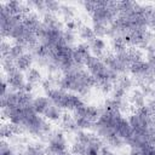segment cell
Masks as SVG:
<instances>
[{
    "label": "cell",
    "instance_id": "cell-23",
    "mask_svg": "<svg viewBox=\"0 0 155 155\" xmlns=\"http://www.w3.org/2000/svg\"><path fill=\"white\" fill-rule=\"evenodd\" d=\"M53 155H73V153H70L68 150H64V151H61V153H57V154H53Z\"/></svg>",
    "mask_w": 155,
    "mask_h": 155
},
{
    "label": "cell",
    "instance_id": "cell-5",
    "mask_svg": "<svg viewBox=\"0 0 155 155\" xmlns=\"http://www.w3.org/2000/svg\"><path fill=\"white\" fill-rule=\"evenodd\" d=\"M33 62V56L29 54V53H24L23 56H21L19 58H17L15 61V64H16V68L18 70H29L30 69V64Z\"/></svg>",
    "mask_w": 155,
    "mask_h": 155
},
{
    "label": "cell",
    "instance_id": "cell-19",
    "mask_svg": "<svg viewBox=\"0 0 155 155\" xmlns=\"http://www.w3.org/2000/svg\"><path fill=\"white\" fill-rule=\"evenodd\" d=\"M63 39L65 41V44H73L74 40H75V35H74V31H70V30H65L63 33Z\"/></svg>",
    "mask_w": 155,
    "mask_h": 155
},
{
    "label": "cell",
    "instance_id": "cell-6",
    "mask_svg": "<svg viewBox=\"0 0 155 155\" xmlns=\"http://www.w3.org/2000/svg\"><path fill=\"white\" fill-rule=\"evenodd\" d=\"M44 115L46 116V119L51 120V121H58L59 119H62V111L61 108H58L54 104H50V107L46 109V111L44 113Z\"/></svg>",
    "mask_w": 155,
    "mask_h": 155
},
{
    "label": "cell",
    "instance_id": "cell-16",
    "mask_svg": "<svg viewBox=\"0 0 155 155\" xmlns=\"http://www.w3.org/2000/svg\"><path fill=\"white\" fill-rule=\"evenodd\" d=\"M45 10L48 11V13L61 10V5L56 1H45Z\"/></svg>",
    "mask_w": 155,
    "mask_h": 155
},
{
    "label": "cell",
    "instance_id": "cell-9",
    "mask_svg": "<svg viewBox=\"0 0 155 155\" xmlns=\"http://www.w3.org/2000/svg\"><path fill=\"white\" fill-rule=\"evenodd\" d=\"M79 35L81 36V39L87 40V41H90V42L96 38V35H94V33H93V29L90 28V27H87V25H81V27L79 28Z\"/></svg>",
    "mask_w": 155,
    "mask_h": 155
},
{
    "label": "cell",
    "instance_id": "cell-17",
    "mask_svg": "<svg viewBox=\"0 0 155 155\" xmlns=\"http://www.w3.org/2000/svg\"><path fill=\"white\" fill-rule=\"evenodd\" d=\"M61 12H62V15H63V17H64L65 19L71 21V17L74 16V11H73L71 7L63 5V6H61Z\"/></svg>",
    "mask_w": 155,
    "mask_h": 155
},
{
    "label": "cell",
    "instance_id": "cell-14",
    "mask_svg": "<svg viewBox=\"0 0 155 155\" xmlns=\"http://www.w3.org/2000/svg\"><path fill=\"white\" fill-rule=\"evenodd\" d=\"M97 86L99 87V90L103 93H109L110 91H113V82H110V81H101V82H97Z\"/></svg>",
    "mask_w": 155,
    "mask_h": 155
},
{
    "label": "cell",
    "instance_id": "cell-18",
    "mask_svg": "<svg viewBox=\"0 0 155 155\" xmlns=\"http://www.w3.org/2000/svg\"><path fill=\"white\" fill-rule=\"evenodd\" d=\"M0 155H16V154L13 153V150L10 148V145L5 140H1V151H0Z\"/></svg>",
    "mask_w": 155,
    "mask_h": 155
},
{
    "label": "cell",
    "instance_id": "cell-20",
    "mask_svg": "<svg viewBox=\"0 0 155 155\" xmlns=\"http://www.w3.org/2000/svg\"><path fill=\"white\" fill-rule=\"evenodd\" d=\"M78 27H79V24H78V22H75V21H68V22H67V30L74 31Z\"/></svg>",
    "mask_w": 155,
    "mask_h": 155
},
{
    "label": "cell",
    "instance_id": "cell-13",
    "mask_svg": "<svg viewBox=\"0 0 155 155\" xmlns=\"http://www.w3.org/2000/svg\"><path fill=\"white\" fill-rule=\"evenodd\" d=\"M113 94H111V98L113 99H124V96H125V93H126V91L121 87V86H114L113 87Z\"/></svg>",
    "mask_w": 155,
    "mask_h": 155
},
{
    "label": "cell",
    "instance_id": "cell-22",
    "mask_svg": "<svg viewBox=\"0 0 155 155\" xmlns=\"http://www.w3.org/2000/svg\"><path fill=\"white\" fill-rule=\"evenodd\" d=\"M33 87H34V85L27 81V82H25V85H24V88H23V91H24V92H28V93H31V91H33Z\"/></svg>",
    "mask_w": 155,
    "mask_h": 155
},
{
    "label": "cell",
    "instance_id": "cell-24",
    "mask_svg": "<svg viewBox=\"0 0 155 155\" xmlns=\"http://www.w3.org/2000/svg\"><path fill=\"white\" fill-rule=\"evenodd\" d=\"M153 101H154V102H155V92H154V99H153Z\"/></svg>",
    "mask_w": 155,
    "mask_h": 155
},
{
    "label": "cell",
    "instance_id": "cell-15",
    "mask_svg": "<svg viewBox=\"0 0 155 155\" xmlns=\"http://www.w3.org/2000/svg\"><path fill=\"white\" fill-rule=\"evenodd\" d=\"M132 80L128 78V76H122L121 79H119V86H121L125 91H127V90H130L131 87H132Z\"/></svg>",
    "mask_w": 155,
    "mask_h": 155
},
{
    "label": "cell",
    "instance_id": "cell-21",
    "mask_svg": "<svg viewBox=\"0 0 155 155\" xmlns=\"http://www.w3.org/2000/svg\"><path fill=\"white\" fill-rule=\"evenodd\" d=\"M99 155H115V153L111 149H109L108 147H102Z\"/></svg>",
    "mask_w": 155,
    "mask_h": 155
},
{
    "label": "cell",
    "instance_id": "cell-7",
    "mask_svg": "<svg viewBox=\"0 0 155 155\" xmlns=\"http://www.w3.org/2000/svg\"><path fill=\"white\" fill-rule=\"evenodd\" d=\"M130 101L132 102V104H133L134 107H137V109H139V108H142V107H144V105H145L144 94L142 93V91H140V90H136V91H133V92H132V94H131Z\"/></svg>",
    "mask_w": 155,
    "mask_h": 155
},
{
    "label": "cell",
    "instance_id": "cell-10",
    "mask_svg": "<svg viewBox=\"0 0 155 155\" xmlns=\"http://www.w3.org/2000/svg\"><path fill=\"white\" fill-rule=\"evenodd\" d=\"M23 54H24V46L23 45L16 42L13 46H11V51H10V54H8L10 58H12L13 61H16L17 58H19Z\"/></svg>",
    "mask_w": 155,
    "mask_h": 155
},
{
    "label": "cell",
    "instance_id": "cell-2",
    "mask_svg": "<svg viewBox=\"0 0 155 155\" xmlns=\"http://www.w3.org/2000/svg\"><path fill=\"white\" fill-rule=\"evenodd\" d=\"M7 82H8V86L12 87L16 91H18V90L23 91L24 85H25L24 76H23V74L18 69L16 71H13V73H11V74L7 75Z\"/></svg>",
    "mask_w": 155,
    "mask_h": 155
},
{
    "label": "cell",
    "instance_id": "cell-3",
    "mask_svg": "<svg viewBox=\"0 0 155 155\" xmlns=\"http://www.w3.org/2000/svg\"><path fill=\"white\" fill-rule=\"evenodd\" d=\"M90 48H91V52L93 53V56L97 57V58H99V57L104 56L105 42H104V40H102L101 38H94V39L90 42Z\"/></svg>",
    "mask_w": 155,
    "mask_h": 155
},
{
    "label": "cell",
    "instance_id": "cell-11",
    "mask_svg": "<svg viewBox=\"0 0 155 155\" xmlns=\"http://www.w3.org/2000/svg\"><path fill=\"white\" fill-rule=\"evenodd\" d=\"M41 80V74L40 71L36 69V68H30L28 71H27V81L35 85L38 84L39 81Z\"/></svg>",
    "mask_w": 155,
    "mask_h": 155
},
{
    "label": "cell",
    "instance_id": "cell-8",
    "mask_svg": "<svg viewBox=\"0 0 155 155\" xmlns=\"http://www.w3.org/2000/svg\"><path fill=\"white\" fill-rule=\"evenodd\" d=\"M111 46H113V48H114V51L116 52V53H120V52H124V51H126V41H125V39H124V36H115L114 39H113V41H111Z\"/></svg>",
    "mask_w": 155,
    "mask_h": 155
},
{
    "label": "cell",
    "instance_id": "cell-12",
    "mask_svg": "<svg viewBox=\"0 0 155 155\" xmlns=\"http://www.w3.org/2000/svg\"><path fill=\"white\" fill-rule=\"evenodd\" d=\"M92 29H93L96 38H102V36L107 35V33H108V27L105 24H102V23H93Z\"/></svg>",
    "mask_w": 155,
    "mask_h": 155
},
{
    "label": "cell",
    "instance_id": "cell-4",
    "mask_svg": "<svg viewBox=\"0 0 155 155\" xmlns=\"http://www.w3.org/2000/svg\"><path fill=\"white\" fill-rule=\"evenodd\" d=\"M50 99L47 97H38L33 101V108L36 114H44L50 107Z\"/></svg>",
    "mask_w": 155,
    "mask_h": 155
},
{
    "label": "cell",
    "instance_id": "cell-1",
    "mask_svg": "<svg viewBox=\"0 0 155 155\" xmlns=\"http://www.w3.org/2000/svg\"><path fill=\"white\" fill-rule=\"evenodd\" d=\"M65 148H67V143H65V138H64L63 133L56 131L50 136V142H48L46 153L48 155H53V154L67 150Z\"/></svg>",
    "mask_w": 155,
    "mask_h": 155
}]
</instances>
